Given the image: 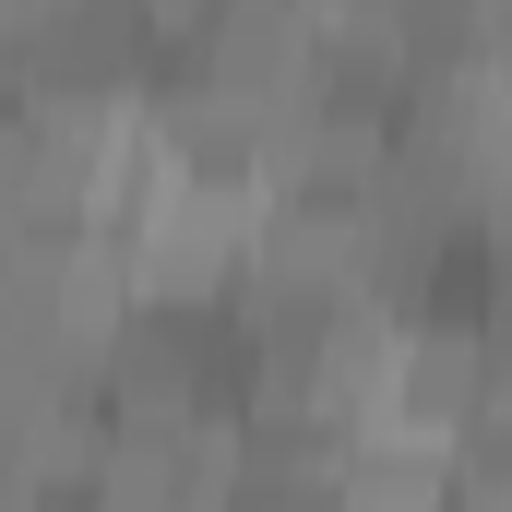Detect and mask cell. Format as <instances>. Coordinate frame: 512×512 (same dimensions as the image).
I'll list each match as a JSON object with an SVG mask.
<instances>
[{"instance_id":"obj_1","label":"cell","mask_w":512,"mask_h":512,"mask_svg":"<svg viewBox=\"0 0 512 512\" xmlns=\"http://www.w3.org/2000/svg\"><path fill=\"white\" fill-rule=\"evenodd\" d=\"M96 429H215L239 417V346L215 298H131L108 346L84 358Z\"/></svg>"},{"instance_id":"obj_4","label":"cell","mask_w":512,"mask_h":512,"mask_svg":"<svg viewBox=\"0 0 512 512\" xmlns=\"http://www.w3.org/2000/svg\"><path fill=\"white\" fill-rule=\"evenodd\" d=\"M215 429H108L72 512H215Z\"/></svg>"},{"instance_id":"obj_3","label":"cell","mask_w":512,"mask_h":512,"mask_svg":"<svg viewBox=\"0 0 512 512\" xmlns=\"http://www.w3.org/2000/svg\"><path fill=\"white\" fill-rule=\"evenodd\" d=\"M501 405V322H465V310H393V358H382V405L370 429L393 441H453L465 417Z\"/></svg>"},{"instance_id":"obj_5","label":"cell","mask_w":512,"mask_h":512,"mask_svg":"<svg viewBox=\"0 0 512 512\" xmlns=\"http://www.w3.org/2000/svg\"><path fill=\"white\" fill-rule=\"evenodd\" d=\"M334 512H453V477H441L429 441L358 429V441H346V477H334Z\"/></svg>"},{"instance_id":"obj_2","label":"cell","mask_w":512,"mask_h":512,"mask_svg":"<svg viewBox=\"0 0 512 512\" xmlns=\"http://www.w3.org/2000/svg\"><path fill=\"white\" fill-rule=\"evenodd\" d=\"M155 60H167L155 0H48V24L12 48V84L48 120H131Z\"/></svg>"}]
</instances>
